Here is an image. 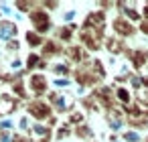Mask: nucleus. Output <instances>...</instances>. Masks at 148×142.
<instances>
[{
	"label": "nucleus",
	"mask_w": 148,
	"mask_h": 142,
	"mask_svg": "<svg viewBox=\"0 0 148 142\" xmlns=\"http://www.w3.org/2000/svg\"><path fill=\"white\" fill-rule=\"evenodd\" d=\"M10 33H14V29L8 25H2V27H0V39H2V41H8V37H10Z\"/></svg>",
	"instance_id": "f257e3e1"
}]
</instances>
